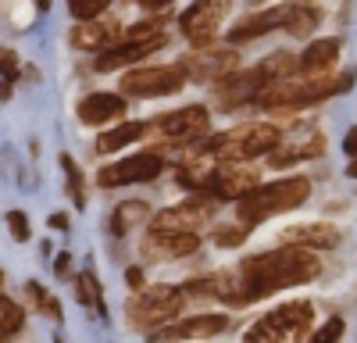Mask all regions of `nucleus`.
<instances>
[{
    "mask_svg": "<svg viewBox=\"0 0 357 343\" xmlns=\"http://www.w3.org/2000/svg\"><path fill=\"white\" fill-rule=\"evenodd\" d=\"M318 272H321V261L311 250L279 247L272 254L247 257L236 272L211 275V294L225 304H254V300L272 297L275 290H286V286L311 282Z\"/></svg>",
    "mask_w": 357,
    "mask_h": 343,
    "instance_id": "f257e3e1",
    "label": "nucleus"
},
{
    "mask_svg": "<svg viewBox=\"0 0 357 343\" xmlns=\"http://www.w3.org/2000/svg\"><path fill=\"white\" fill-rule=\"evenodd\" d=\"M279 139L282 136L272 122H247V125H236L229 132H218L215 139H207L197 151L215 158V161H250L261 154H272L279 147Z\"/></svg>",
    "mask_w": 357,
    "mask_h": 343,
    "instance_id": "f03ea898",
    "label": "nucleus"
},
{
    "mask_svg": "<svg viewBox=\"0 0 357 343\" xmlns=\"http://www.w3.org/2000/svg\"><path fill=\"white\" fill-rule=\"evenodd\" d=\"M307 197H311V179L289 176V179H279V183L257 186L250 197H243L240 204H236V211H240V222H243V225H257V222L272 218V215H282V211L301 208Z\"/></svg>",
    "mask_w": 357,
    "mask_h": 343,
    "instance_id": "7ed1b4c3",
    "label": "nucleus"
},
{
    "mask_svg": "<svg viewBox=\"0 0 357 343\" xmlns=\"http://www.w3.org/2000/svg\"><path fill=\"white\" fill-rule=\"evenodd\" d=\"M311 319H314V307L307 300H289L275 311H268L264 319H257L243 343H301L311 333Z\"/></svg>",
    "mask_w": 357,
    "mask_h": 343,
    "instance_id": "20e7f679",
    "label": "nucleus"
},
{
    "mask_svg": "<svg viewBox=\"0 0 357 343\" xmlns=\"http://www.w3.org/2000/svg\"><path fill=\"white\" fill-rule=\"evenodd\" d=\"M186 304V294L178 286H151V290H139L129 304H126V314L129 322L143 333H158L168 319H175Z\"/></svg>",
    "mask_w": 357,
    "mask_h": 343,
    "instance_id": "39448f33",
    "label": "nucleus"
},
{
    "mask_svg": "<svg viewBox=\"0 0 357 343\" xmlns=\"http://www.w3.org/2000/svg\"><path fill=\"white\" fill-rule=\"evenodd\" d=\"M215 197H200L190 204H178L168 211H158L151 218V236H197V229L215 215Z\"/></svg>",
    "mask_w": 357,
    "mask_h": 343,
    "instance_id": "423d86ee",
    "label": "nucleus"
},
{
    "mask_svg": "<svg viewBox=\"0 0 357 343\" xmlns=\"http://www.w3.org/2000/svg\"><path fill=\"white\" fill-rule=\"evenodd\" d=\"M186 86L183 65H158V68H132L122 75V90L129 97H168Z\"/></svg>",
    "mask_w": 357,
    "mask_h": 343,
    "instance_id": "0eeeda50",
    "label": "nucleus"
},
{
    "mask_svg": "<svg viewBox=\"0 0 357 343\" xmlns=\"http://www.w3.org/2000/svg\"><path fill=\"white\" fill-rule=\"evenodd\" d=\"M161 168H165V158L154 154V151H143V154H132L126 161H118V165H107L100 168V176L97 183L100 186H129V183H151L161 176Z\"/></svg>",
    "mask_w": 357,
    "mask_h": 343,
    "instance_id": "6e6552de",
    "label": "nucleus"
},
{
    "mask_svg": "<svg viewBox=\"0 0 357 343\" xmlns=\"http://www.w3.org/2000/svg\"><path fill=\"white\" fill-rule=\"evenodd\" d=\"M264 90H268V79H264V72H261V65H257V68L232 72V75H225L222 82H215V100H218V107L232 111V107H243V104L257 100Z\"/></svg>",
    "mask_w": 357,
    "mask_h": 343,
    "instance_id": "1a4fd4ad",
    "label": "nucleus"
},
{
    "mask_svg": "<svg viewBox=\"0 0 357 343\" xmlns=\"http://www.w3.org/2000/svg\"><path fill=\"white\" fill-rule=\"evenodd\" d=\"M236 50H229V47H204V50H197V54H190V57H183V72H186V79H200V82H222L225 75H232L236 72Z\"/></svg>",
    "mask_w": 357,
    "mask_h": 343,
    "instance_id": "9d476101",
    "label": "nucleus"
},
{
    "mask_svg": "<svg viewBox=\"0 0 357 343\" xmlns=\"http://www.w3.org/2000/svg\"><path fill=\"white\" fill-rule=\"evenodd\" d=\"M229 4H218V0H207V4H193L190 11H183V18H178V25H183V33L190 43H197L200 50L215 40L218 25L225 18Z\"/></svg>",
    "mask_w": 357,
    "mask_h": 343,
    "instance_id": "9b49d317",
    "label": "nucleus"
},
{
    "mask_svg": "<svg viewBox=\"0 0 357 343\" xmlns=\"http://www.w3.org/2000/svg\"><path fill=\"white\" fill-rule=\"evenodd\" d=\"M207 125H211V114H207V107H204V104H190V107H178V111H172V114H161L158 132L168 136V139L186 143V139L204 136Z\"/></svg>",
    "mask_w": 357,
    "mask_h": 343,
    "instance_id": "f8f14e48",
    "label": "nucleus"
},
{
    "mask_svg": "<svg viewBox=\"0 0 357 343\" xmlns=\"http://www.w3.org/2000/svg\"><path fill=\"white\" fill-rule=\"evenodd\" d=\"M225 326H229L225 314H197V319H183V322H175V326L158 329L151 340H154V343H175V340H207V336H218V333H225Z\"/></svg>",
    "mask_w": 357,
    "mask_h": 343,
    "instance_id": "ddd939ff",
    "label": "nucleus"
},
{
    "mask_svg": "<svg viewBox=\"0 0 357 343\" xmlns=\"http://www.w3.org/2000/svg\"><path fill=\"white\" fill-rule=\"evenodd\" d=\"M257 190V172L254 168H222L211 179V193L215 200H243Z\"/></svg>",
    "mask_w": 357,
    "mask_h": 343,
    "instance_id": "4468645a",
    "label": "nucleus"
},
{
    "mask_svg": "<svg viewBox=\"0 0 357 343\" xmlns=\"http://www.w3.org/2000/svg\"><path fill=\"white\" fill-rule=\"evenodd\" d=\"M286 247H301V250H329L340 243V229L325 225V222H311V225H289L282 233Z\"/></svg>",
    "mask_w": 357,
    "mask_h": 343,
    "instance_id": "2eb2a0df",
    "label": "nucleus"
},
{
    "mask_svg": "<svg viewBox=\"0 0 357 343\" xmlns=\"http://www.w3.org/2000/svg\"><path fill=\"white\" fill-rule=\"evenodd\" d=\"M286 18H289V8H264V11H254V15H247V18H240V22L232 25L229 40H232V43L257 40V36H264V33H272V29L286 25Z\"/></svg>",
    "mask_w": 357,
    "mask_h": 343,
    "instance_id": "dca6fc26",
    "label": "nucleus"
},
{
    "mask_svg": "<svg viewBox=\"0 0 357 343\" xmlns=\"http://www.w3.org/2000/svg\"><path fill=\"white\" fill-rule=\"evenodd\" d=\"M126 114V97L118 93H89L82 104H79V122L86 125H104V122H114Z\"/></svg>",
    "mask_w": 357,
    "mask_h": 343,
    "instance_id": "f3484780",
    "label": "nucleus"
},
{
    "mask_svg": "<svg viewBox=\"0 0 357 343\" xmlns=\"http://www.w3.org/2000/svg\"><path fill=\"white\" fill-rule=\"evenodd\" d=\"M111 40H118V22H111V18L82 22L72 29V43L79 50H104V47H111Z\"/></svg>",
    "mask_w": 357,
    "mask_h": 343,
    "instance_id": "a211bd4d",
    "label": "nucleus"
},
{
    "mask_svg": "<svg viewBox=\"0 0 357 343\" xmlns=\"http://www.w3.org/2000/svg\"><path fill=\"white\" fill-rule=\"evenodd\" d=\"M340 50H343V40H336V36H325V40H311L307 43V50L301 54V72H307V75H321L325 68H329L336 57H340Z\"/></svg>",
    "mask_w": 357,
    "mask_h": 343,
    "instance_id": "6ab92c4d",
    "label": "nucleus"
},
{
    "mask_svg": "<svg viewBox=\"0 0 357 343\" xmlns=\"http://www.w3.org/2000/svg\"><path fill=\"white\" fill-rule=\"evenodd\" d=\"M197 247H200V233L197 236H146L143 240L146 257H186Z\"/></svg>",
    "mask_w": 357,
    "mask_h": 343,
    "instance_id": "aec40b11",
    "label": "nucleus"
},
{
    "mask_svg": "<svg viewBox=\"0 0 357 343\" xmlns=\"http://www.w3.org/2000/svg\"><path fill=\"white\" fill-rule=\"evenodd\" d=\"M165 43V40H161ZM161 43H118L111 50L100 54V61H97V72H111V68H122L129 61H143L146 54H154Z\"/></svg>",
    "mask_w": 357,
    "mask_h": 343,
    "instance_id": "412c9836",
    "label": "nucleus"
},
{
    "mask_svg": "<svg viewBox=\"0 0 357 343\" xmlns=\"http://www.w3.org/2000/svg\"><path fill=\"white\" fill-rule=\"evenodd\" d=\"M143 132H146V125H143V122H122V125H114V129H107V132H100V136H97V154L122 151V147H129L132 139H139Z\"/></svg>",
    "mask_w": 357,
    "mask_h": 343,
    "instance_id": "4be33fe9",
    "label": "nucleus"
},
{
    "mask_svg": "<svg viewBox=\"0 0 357 343\" xmlns=\"http://www.w3.org/2000/svg\"><path fill=\"white\" fill-rule=\"evenodd\" d=\"M146 218H151V208H146L143 200H126V204H118L114 215H111V233L126 236V233H132V229L139 222H146Z\"/></svg>",
    "mask_w": 357,
    "mask_h": 343,
    "instance_id": "5701e85b",
    "label": "nucleus"
},
{
    "mask_svg": "<svg viewBox=\"0 0 357 343\" xmlns=\"http://www.w3.org/2000/svg\"><path fill=\"white\" fill-rule=\"evenodd\" d=\"M321 22V8L311 4H289V18H286V33L289 36H311Z\"/></svg>",
    "mask_w": 357,
    "mask_h": 343,
    "instance_id": "b1692460",
    "label": "nucleus"
},
{
    "mask_svg": "<svg viewBox=\"0 0 357 343\" xmlns=\"http://www.w3.org/2000/svg\"><path fill=\"white\" fill-rule=\"evenodd\" d=\"M261 72H264L268 86H275V82L289 79L293 72H301V57H293L289 50H279V54H272V57H264V61H261Z\"/></svg>",
    "mask_w": 357,
    "mask_h": 343,
    "instance_id": "393cba45",
    "label": "nucleus"
},
{
    "mask_svg": "<svg viewBox=\"0 0 357 343\" xmlns=\"http://www.w3.org/2000/svg\"><path fill=\"white\" fill-rule=\"evenodd\" d=\"M321 154V139L314 143H296V147H275L272 154H268V161H272V168H286V165H296V161H304V158H318Z\"/></svg>",
    "mask_w": 357,
    "mask_h": 343,
    "instance_id": "a878e982",
    "label": "nucleus"
},
{
    "mask_svg": "<svg viewBox=\"0 0 357 343\" xmlns=\"http://www.w3.org/2000/svg\"><path fill=\"white\" fill-rule=\"evenodd\" d=\"M75 297H79V304L97 307V311L104 314V297H100V286H97V275H93V272L75 275Z\"/></svg>",
    "mask_w": 357,
    "mask_h": 343,
    "instance_id": "bb28decb",
    "label": "nucleus"
},
{
    "mask_svg": "<svg viewBox=\"0 0 357 343\" xmlns=\"http://www.w3.org/2000/svg\"><path fill=\"white\" fill-rule=\"evenodd\" d=\"M22 322H25V311L11 297H0V340H8L11 333H18Z\"/></svg>",
    "mask_w": 357,
    "mask_h": 343,
    "instance_id": "cd10ccee",
    "label": "nucleus"
},
{
    "mask_svg": "<svg viewBox=\"0 0 357 343\" xmlns=\"http://www.w3.org/2000/svg\"><path fill=\"white\" fill-rule=\"evenodd\" d=\"M25 290H29V297L36 300V307H40V311H47L54 322H61V304H57L54 297H47V290H43L40 282H25Z\"/></svg>",
    "mask_w": 357,
    "mask_h": 343,
    "instance_id": "c85d7f7f",
    "label": "nucleus"
},
{
    "mask_svg": "<svg viewBox=\"0 0 357 343\" xmlns=\"http://www.w3.org/2000/svg\"><path fill=\"white\" fill-rule=\"evenodd\" d=\"M107 11L104 0H72V18L82 25V22H97L100 15Z\"/></svg>",
    "mask_w": 357,
    "mask_h": 343,
    "instance_id": "c756f323",
    "label": "nucleus"
},
{
    "mask_svg": "<svg viewBox=\"0 0 357 343\" xmlns=\"http://www.w3.org/2000/svg\"><path fill=\"white\" fill-rule=\"evenodd\" d=\"M61 165H65V172H68V193H72V200H75V208H82L86 204V190H82V176H79V165L65 154L61 158Z\"/></svg>",
    "mask_w": 357,
    "mask_h": 343,
    "instance_id": "7c9ffc66",
    "label": "nucleus"
},
{
    "mask_svg": "<svg viewBox=\"0 0 357 343\" xmlns=\"http://www.w3.org/2000/svg\"><path fill=\"white\" fill-rule=\"evenodd\" d=\"M247 240V225H218L215 229V243L218 247H240Z\"/></svg>",
    "mask_w": 357,
    "mask_h": 343,
    "instance_id": "2f4dec72",
    "label": "nucleus"
},
{
    "mask_svg": "<svg viewBox=\"0 0 357 343\" xmlns=\"http://www.w3.org/2000/svg\"><path fill=\"white\" fill-rule=\"evenodd\" d=\"M343 336V319H329V322H325L307 343H336Z\"/></svg>",
    "mask_w": 357,
    "mask_h": 343,
    "instance_id": "473e14b6",
    "label": "nucleus"
},
{
    "mask_svg": "<svg viewBox=\"0 0 357 343\" xmlns=\"http://www.w3.org/2000/svg\"><path fill=\"white\" fill-rule=\"evenodd\" d=\"M8 229H11V236L18 243H25L29 240V218H25V211H11L8 215Z\"/></svg>",
    "mask_w": 357,
    "mask_h": 343,
    "instance_id": "72a5a7b5",
    "label": "nucleus"
},
{
    "mask_svg": "<svg viewBox=\"0 0 357 343\" xmlns=\"http://www.w3.org/2000/svg\"><path fill=\"white\" fill-rule=\"evenodd\" d=\"M0 75H4V79L18 75V54L8 50V47H0Z\"/></svg>",
    "mask_w": 357,
    "mask_h": 343,
    "instance_id": "f704fd0d",
    "label": "nucleus"
},
{
    "mask_svg": "<svg viewBox=\"0 0 357 343\" xmlns=\"http://www.w3.org/2000/svg\"><path fill=\"white\" fill-rule=\"evenodd\" d=\"M343 151L350 154V161H357V129H350V132H347V139H343Z\"/></svg>",
    "mask_w": 357,
    "mask_h": 343,
    "instance_id": "c9c22d12",
    "label": "nucleus"
},
{
    "mask_svg": "<svg viewBox=\"0 0 357 343\" xmlns=\"http://www.w3.org/2000/svg\"><path fill=\"white\" fill-rule=\"evenodd\" d=\"M68 261H72V254H57V265H54V272L61 275V279H68V268H72Z\"/></svg>",
    "mask_w": 357,
    "mask_h": 343,
    "instance_id": "e433bc0d",
    "label": "nucleus"
},
{
    "mask_svg": "<svg viewBox=\"0 0 357 343\" xmlns=\"http://www.w3.org/2000/svg\"><path fill=\"white\" fill-rule=\"evenodd\" d=\"M126 282L139 294V290H143V272H139V268H129V272H126Z\"/></svg>",
    "mask_w": 357,
    "mask_h": 343,
    "instance_id": "4c0bfd02",
    "label": "nucleus"
},
{
    "mask_svg": "<svg viewBox=\"0 0 357 343\" xmlns=\"http://www.w3.org/2000/svg\"><path fill=\"white\" fill-rule=\"evenodd\" d=\"M50 225H54V229H68V215H54Z\"/></svg>",
    "mask_w": 357,
    "mask_h": 343,
    "instance_id": "58836bf2",
    "label": "nucleus"
},
{
    "mask_svg": "<svg viewBox=\"0 0 357 343\" xmlns=\"http://www.w3.org/2000/svg\"><path fill=\"white\" fill-rule=\"evenodd\" d=\"M8 97H11V82L0 79V100H8Z\"/></svg>",
    "mask_w": 357,
    "mask_h": 343,
    "instance_id": "ea45409f",
    "label": "nucleus"
},
{
    "mask_svg": "<svg viewBox=\"0 0 357 343\" xmlns=\"http://www.w3.org/2000/svg\"><path fill=\"white\" fill-rule=\"evenodd\" d=\"M347 176H350V179H357V161H350V165H347Z\"/></svg>",
    "mask_w": 357,
    "mask_h": 343,
    "instance_id": "a19ab883",
    "label": "nucleus"
},
{
    "mask_svg": "<svg viewBox=\"0 0 357 343\" xmlns=\"http://www.w3.org/2000/svg\"><path fill=\"white\" fill-rule=\"evenodd\" d=\"M0 279H4V272H0Z\"/></svg>",
    "mask_w": 357,
    "mask_h": 343,
    "instance_id": "79ce46f5",
    "label": "nucleus"
}]
</instances>
